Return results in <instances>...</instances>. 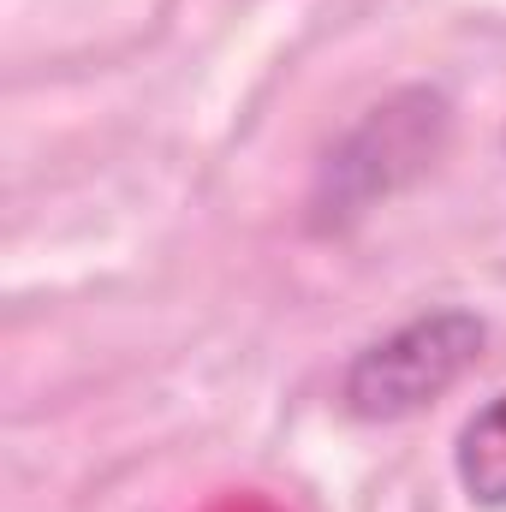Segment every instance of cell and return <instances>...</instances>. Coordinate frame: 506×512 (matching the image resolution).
Listing matches in <instances>:
<instances>
[{"mask_svg":"<svg viewBox=\"0 0 506 512\" xmlns=\"http://www.w3.org/2000/svg\"><path fill=\"white\" fill-rule=\"evenodd\" d=\"M453 137V102L435 84H405L381 96L376 108L358 114V126L334 137V149L316 161L310 197H304V227L316 239L352 233L370 221L381 203L411 191L447 149Z\"/></svg>","mask_w":506,"mask_h":512,"instance_id":"obj_1","label":"cell"},{"mask_svg":"<svg viewBox=\"0 0 506 512\" xmlns=\"http://www.w3.org/2000/svg\"><path fill=\"white\" fill-rule=\"evenodd\" d=\"M453 477H459L471 507L506 512V387L459 423V435H453Z\"/></svg>","mask_w":506,"mask_h":512,"instance_id":"obj_3","label":"cell"},{"mask_svg":"<svg viewBox=\"0 0 506 512\" xmlns=\"http://www.w3.org/2000/svg\"><path fill=\"white\" fill-rule=\"evenodd\" d=\"M489 352V322L465 304H435L387 328L340 370V411L358 423H405L447 399Z\"/></svg>","mask_w":506,"mask_h":512,"instance_id":"obj_2","label":"cell"}]
</instances>
